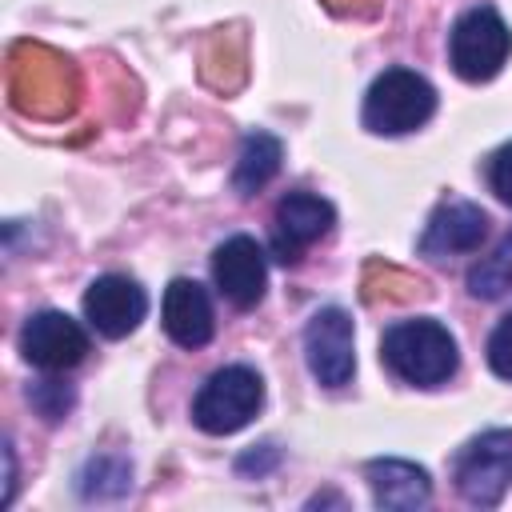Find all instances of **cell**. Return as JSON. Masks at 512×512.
I'll use <instances>...</instances> for the list:
<instances>
[{"mask_svg":"<svg viewBox=\"0 0 512 512\" xmlns=\"http://www.w3.org/2000/svg\"><path fill=\"white\" fill-rule=\"evenodd\" d=\"M380 360L388 364L396 380L416 384V388H436L456 372L460 356H456L452 332L440 320L420 316V320H400L384 332Z\"/></svg>","mask_w":512,"mask_h":512,"instance_id":"6da1fadb","label":"cell"},{"mask_svg":"<svg viewBox=\"0 0 512 512\" xmlns=\"http://www.w3.org/2000/svg\"><path fill=\"white\" fill-rule=\"evenodd\" d=\"M436 112V92L432 84L412 72V68H388L372 80L364 96V128L376 136H404L428 124Z\"/></svg>","mask_w":512,"mask_h":512,"instance_id":"7a4b0ae2","label":"cell"},{"mask_svg":"<svg viewBox=\"0 0 512 512\" xmlns=\"http://www.w3.org/2000/svg\"><path fill=\"white\" fill-rule=\"evenodd\" d=\"M264 404V380L248 364H228L208 376V384L192 400V420L208 436H228L244 428Z\"/></svg>","mask_w":512,"mask_h":512,"instance_id":"3957f363","label":"cell"},{"mask_svg":"<svg viewBox=\"0 0 512 512\" xmlns=\"http://www.w3.org/2000/svg\"><path fill=\"white\" fill-rule=\"evenodd\" d=\"M12 96L24 112L64 116L76 104V72L56 52L20 44L12 52Z\"/></svg>","mask_w":512,"mask_h":512,"instance_id":"277c9868","label":"cell"},{"mask_svg":"<svg viewBox=\"0 0 512 512\" xmlns=\"http://www.w3.org/2000/svg\"><path fill=\"white\" fill-rule=\"evenodd\" d=\"M508 52H512V32H508V24L500 20L496 8H488V4L468 8L452 24L448 60H452L456 76H464L472 84H484L504 68Z\"/></svg>","mask_w":512,"mask_h":512,"instance_id":"5b68a950","label":"cell"},{"mask_svg":"<svg viewBox=\"0 0 512 512\" xmlns=\"http://www.w3.org/2000/svg\"><path fill=\"white\" fill-rule=\"evenodd\" d=\"M452 476H456V492L468 504L492 508L512 484V428H492L468 440L456 456Z\"/></svg>","mask_w":512,"mask_h":512,"instance_id":"8992f818","label":"cell"},{"mask_svg":"<svg viewBox=\"0 0 512 512\" xmlns=\"http://www.w3.org/2000/svg\"><path fill=\"white\" fill-rule=\"evenodd\" d=\"M304 360L308 372L324 388H344L356 372L352 352V316L344 308H320L304 328Z\"/></svg>","mask_w":512,"mask_h":512,"instance_id":"52a82bcc","label":"cell"},{"mask_svg":"<svg viewBox=\"0 0 512 512\" xmlns=\"http://www.w3.org/2000/svg\"><path fill=\"white\" fill-rule=\"evenodd\" d=\"M88 332L64 312H36L20 328V356L44 372H68L84 360Z\"/></svg>","mask_w":512,"mask_h":512,"instance_id":"ba28073f","label":"cell"},{"mask_svg":"<svg viewBox=\"0 0 512 512\" xmlns=\"http://www.w3.org/2000/svg\"><path fill=\"white\" fill-rule=\"evenodd\" d=\"M332 224H336V212L328 200H320L316 192H288L272 216L276 260H284V264L300 260V252L312 248L316 240H324L332 232Z\"/></svg>","mask_w":512,"mask_h":512,"instance_id":"9c48e42d","label":"cell"},{"mask_svg":"<svg viewBox=\"0 0 512 512\" xmlns=\"http://www.w3.org/2000/svg\"><path fill=\"white\" fill-rule=\"evenodd\" d=\"M212 280L236 308H256L268 288V264L252 236H232L212 252Z\"/></svg>","mask_w":512,"mask_h":512,"instance_id":"30bf717a","label":"cell"},{"mask_svg":"<svg viewBox=\"0 0 512 512\" xmlns=\"http://www.w3.org/2000/svg\"><path fill=\"white\" fill-rule=\"evenodd\" d=\"M144 312H148V296H144V288L136 284V280H128V276H100V280H92L88 284V292H84V316H88V324L100 332V336H108V340H120V336H128L140 320H144Z\"/></svg>","mask_w":512,"mask_h":512,"instance_id":"8fae6325","label":"cell"},{"mask_svg":"<svg viewBox=\"0 0 512 512\" xmlns=\"http://www.w3.org/2000/svg\"><path fill=\"white\" fill-rule=\"evenodd\" d=\"M484 232H488V216H484L480 204L444 200L428 216V228L420 236V252L432 256V260H444V256H456V252H476Z\"/></svg>","mask_w":512,"mask_h":512,"instance_id":"7c38bea8","label":"cell"},{"mask_svg":"<svg viewBox=\"0 0 512 512\" xmlns=\"http://www.w3.org/2000/svg\"><path fill=\"white\" fill-rule=\"evenodd\" d=\"M160 316H164L168 340L180 344V348H204V344L212 340V328H216V320H212V300H208V292H204L196 280H172V284L164 288V308H160Z\"/></svg>","mask_w":512,"mask_h":512,"instance_id":"4fadbf2b","label":"cell"},{"mask_svg":"<svg viewBox=\"0 0 512 512\" xmlns=\"http://www.w3.org/2000/svg\"><path fill=\"white\" fill-rule=\"evenodd\" d=\"M368 476V488H372V500L376 508H388V512H412V508H424L432 500V480L420 464L412 460H396V456H380L364 468Z\"/></svg>","mask_w":512,"mask_h":512,"instance_id":"5bb4252c","label":"cell"},{"mask_svg":"<svg viewBox=\"0 0 512 512\" xmlns=\"http://www.w3.org/2000/svg\"><path fill=\"white\" fill-rule=\"evenodd\" d=\"M280 160H284V148L272 132H248L244 144H240V156H236V172H232L236 192L240 196L260 192L280 172Z\"/></svg>","mask_w":512,"mask_h":512,"instance_id":"9a60e30c","label":"cell"},{"mask_svg":"<svg viewBox=\"0 0 512 512\" xmlns=\"http://www.w3.org/2000/svg\"><path fill=\"white\" fill-rule=\"evenodd\" d=\"M512 288V236H504L492 256H484L480 264H472L468 272V292L480 296V300H496Z\"/></svg>","mask_w":512,"mask_h":512,"instance_id":"2e32d148","label":"cell"},{"mask_svg":"<svg viewBox=\"0 0 512 512\" xmlns=\"http://www.w3.org/2000/svg\"><path fill=\"white\" fill-rule=\"evenodd\" d=\"M108 480H112V492H124V488H128V464H124V460H112V456L92 460V464L80 472V492H84V496H108V492H104Z\"/></svg>","mask_w":512,"mask_h":512,"instance_id":"e0dca14e","label":"cell"},{"mask_svg":"<svg viewBox=\"0 0 512 512\" xmlns=\"http://www.w3.org/2000/svg\"><path fill=\"white\" fill-rule=\"evenodd\" d=\"M488 364H492L496 376L512 380V312H508V316L492 328V336H488Z\"/></svg>","mask_w":512,"mask_h":512,"instance_id":"ac0fdd59","label":"cell"},{"mask_svg":"<svg viewBox=\"0 0 512 512\" xmlns=\"http://www.w3.org/2000/svg\"><path fill=\"white\" fill-rule=\"evenodd\" d=\"M28 400L40 408V416H44V420H60V416H64V408L72 404V392H68L64 384H56V380H44V384L28 388Z\"/></svg>","mask_w":512,"mask_h":512,"instance_id":"d6986e66","label":"cell"},{"mask_svg":"<svg viewBox=\"0 0 512 512\" xmlns=\"http://www.w3.org/2000/svg\"><path fill=\"white\" fill-rule=\"evenodd\" d=\"M488 184H492V192H496L504 204H512V144H504V148L492 156V164H488Z\"/></svg>","mask_w":512,"mask_h":512,"instance_id":"ffe728a7","label":"cell"},{"mask_svg":"<svg viewBox=\"0 0 512 512\" xmlns=\"http://www.w3.org/2000/svg\"><path fill=\"white\" fill-rule=\"evenodd\" d=\"M276 460H280V452H276L272 444H260L256 452H244V456L236 460V468H240V472H252V468H256V476H260V472H268Z\"/></svg>","mask_w":512,"mask_h":512,"instance_id":"44dd1931","label":"cell"},{"mask_svg":"<svg viewBox=\"0 0 512 512\" xmlns=\"http://www.w3.org/2000/svg\"><path fill=\"white\" fill-rule=\"evenodd\" d=\"M4 464H8V492H4V500H12V492H16V456H12V444H4Z\"/></svg>","mask_w":512,"mask_h":512,"instance_id":"7402d4cb","label":"cell"}]
</instances>
